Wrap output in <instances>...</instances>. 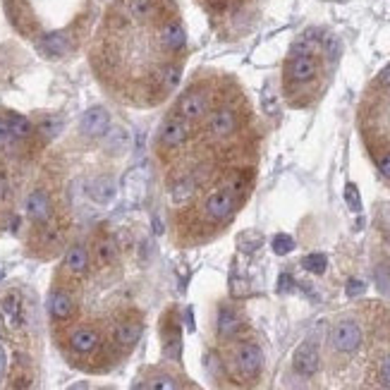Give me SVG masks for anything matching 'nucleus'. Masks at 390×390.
<instances>
[{"instance_id":"nucleus-3","label":"nucleus","mask_w":390,"mask_h":390,"mask_svg":"<svg viewBox=\"0 0 390 390\" xmlns=\"http://www.w3.org/2000/svg\"><path fill=\"white\" fill-rule=\"evenodd\" d=\"M237 206V197L230 192L228 187H221L216 192H211L204 202V208H206V216L211 221H228L232 216Z\"/></svg>"},{"instance_id":"nucleus-31","label":"nucleus","mask_w":390,"mask_h":390,"mask_svg":"<svg viewBox=\"0 0 390 390\" xmlns=\"http://www.w3.org/2000/svg\"><path fill=\"white\" fill-rule=\"evenodd\" d=\"M149 390H178V383H175V378L168 376V374H158V376L151 378Z\"/></svg>"},{"instance_id":"nucleus-45","label":"nucleus","mask_w":390,"mask_h":390,"mask_svg":"<svg viewBox=\"0 0 390 390\" xmlns=\"http://www.w3.org/2000/svg\"><path fill=\"white\" fill-rule=\"evenodd\" d=\"M154 230L158 232V235H160V232H163V226H160V221H158V218H156V216H154Z\"/></svg>"},{"instance_id":"nucleus-46","label":"nucleus","mask_w":390,"mask_h":390,"mask_svg":"<svg viewBox=\"0 0 390 390\" xmlns=\"http://www.w3.org/2000/svg\"><path fill=\"white\" fill-rule=\"evenodd\" d=\"M132 390H146V386H144V383H139V381H136L134 386H132Z\"/></svg>"},{"instance_id":"nucleus-38","label":"nucleus","mask_w":390,"mask_h":390,"mask_svg":"<svg viewBox=\"0 0 390 390\" xmlns=\"http://www.w3.org/2000/svg\"><path fill=\"white\" fill-rule=\"evenodd\" d=\"M378 374H381V383H383V386L390 388V354L381 362V371H378Z\"/></svg>"},{"instance_id":"nucleus-1","label":"nucleus","mask_w":390,"mask_h":390,"mask_svg":"<svg viewBox=\"0 0 390 390\" xmlns=\"http://www.w3.org/2000/svg\"><path fill=\"white\" fill-rule=\"evenodd\" d=\"M330 343L343 354L357 352L359 345H362V328H359L357 321H350V319L338 321V324L333 326V333H330Z\"/></svg>"},{"instance_id":"nucleus-33","label":"nucleus","mask_w":390,"mask_h":390,"mask_svg":"<svg viewBox=\"0 0 390 390\" xmlns=\"http://www.w3.org/2000/svg\"><path fill=\"white\" fill-rule=\"evenodd\" d=\"M364 292H367V282L359 280V278H350L348 285H345V295H348L350 300H354V297H362Z\"/></svg>"},{"instance_id":"nucleus-30","label":"nucleus","mask_w":390,"mask_h":390,"mask_svg":"<svg viewBox=\"0 0 390 390\" xmlns=\"http://www.w3.org/2000/svg\"><path fill=\"white\" fill-rule=\"evenodd\" d=\"M261 242H263V237L259 235V232H254V230L242 232L240 235V249L242 252H254L261 247Z\"/></svg>"},{"instance_id":"nucleus-19","label":"nucleus","mask_w":390,"mask_h":390,"mask_svg":"<svg viewBox=\"0 0 390 390\" xmlns=\"http://www.w3.org/2000/svg\"><path fill=\"white\" fill-rule=\"evenodd\" d=\"M65 268L70 273H75V276L86 273V268H89V252H86V247L82 245L70 247L65 254Z\"/></svg>"},{"instance_id":"nucleus-9","label":"nucleus","mask_w":390,"mask_h":390,"mask_svg":"<svg viewBox=\"0 0 390 390\" xmlns=\"http://www.w3.org/2000/svg\"><path fill=\"white\" fill-rule=\"evenodd\" d=\"M187 139H189V127L180 118L165 120L163 127L158 132V141L163 149H180V146L187 144Z\"/></svg>"},{"instance_id":"nucleus-43","label":"nucleus","mask_w":390,"mask_h":390,"mask_svg":"<svg viewBox=\"0 0 390 390\" xmlns=\"http://www.w3.org/2000/svg\"><path fill=\"white\" fill-rule=\"evenodd\" d=\"M67 390H89V383H84V381H80V383H75V386H70Z\"/></svg>"},{"instance_id":"nucleus-27","label":"nucleus","mask_w":390,"mask_h":390,"mask_svg":"<svg viewBox=\"0 0 390 390\" xmlns=\"http://www.w3.org/2000/svg\"><path fill=\"white\" fill-rule=\"evenodd\" d=\"M180 77H182V70H180V65H165L163 70H160V84H163L165 91L175 89V86L180 84Z\"/></svg>"},{"instance_id":"nucleus-34","label":"nucleus","mask_w":390,"mask_h":390,"mask_svg":"<svg viewBox=\"0 0 390 390\" xmlns=\"http://www.w3.org/2000/svg\"><path fill=\"white\" fill-rule=\"evenodd\" d=\"M8 390H32V376L29 374L17 371L8 383Z\"/></svg>"},{"instance_id":"nucleus-24","label":"nucleus","mask_w":390,"mask_h":390,"mask_svg":"<svg viewBox=\"0 0 390 390\" xmlns=\"http://www.w3.org/2000/svg\"><path fill=\"white\" fill-rule=\"evenodd\" d=\"M5 120H8L14 139H27V136L34 132L32 123H29V120L24 118V115H19V113H8V115H5Z\"/></svg>"},{"instance_id":"nucleus-36","label":"nucleus","mask_w":390,"mask_h":390,"mask_svg":"<svg viewBox=\"0 0 390 390\" xmlns=\"http://www.w3.org/2000/svg\"><path fill=\"white\" fill-rule=\"evenodd\" d=\"M12 144H14V134H12V130H10L8 120L0 118V149H8V146H12Z\"/></svg>"},{"instance_id":"nucleus-11","label":"nucleus","mask_w":390,"mask_h":390,"mask_svg":"<svg viewBox=\"0 0 390 390\" xmlns=\"http://www.w3.org/2000/svg\"><path fill=\"white\" fill-rule=\"evenodd\" d=\"M208 132L218 139H228L237 132V115L230 108H218L208 115Z\"/></svg>"},{"instance_id":"nucleus-15","label":"nucleus","mask_w":390,"mask_h":390,"mask_svg":"<svg viewBox=\"0 0 390 390\" xmlns=\"http://www.w3.org/2000/svg\"><path fill=\"white\" fill-rule=\"evenodd\" d=\"M48 314L56 321H67L75 314V302H72V297L62 290L51 292V297H48Z\"/></svg>"},{"instance_id":"nucleus-22","label":"nucleus","mask_w":390,"mask_h":390,"mask_svg":"<svg viewBox=\"0 0 390 390\" xmlns=\"http://www.w3.org/2000/svg\"><path fill=\"white\" fill-rule=\"evenodd\" d=\"M194 189H197V184H194L192 178H180L170 187V199H173V204L182 206V204H187L194 197Z\"/></svg>"},{"instance_id":"nucleus-8","label":"nucleus","mask_w":390,"mask_h":390,"mask_svg":"<svg viewBox=\"0 0 390 390\" xmlns=\"http://www.w3.org/2000/svg\"><path fill=\"white\" fill-rule=\"evenodd\" d=\"M235 364H237V369H240L242 376L254 378L256 374L261 371V367H263L261 348H259V345H254V343L240 345V350H237V354H235Z\"/></svg>"},{"instance_id":"nucleus-25","label":"nucleus","mask_w":390,"mask_h":390,"mask_svg":"<svg viewBox=\"0 0 390 390\" xmlns=\"http://www.w3.org/2000/svg\"><path fill=\"white\" fill-rule=\"evenodd\" d=\"M115 256H118V247L110 237L96 242V259H99V263H110L115 261Z\"/></svg>"},{"instance_id":"nucleus-23","label":"nucleus","mask_w":390,"mask_h":390,"mask_svg":"<svg viewBox=\"0 0 390 390\" xmlns=\"http://www.w3.org/2000/svg\"><path fill=\"white\" fill-rule=\"evenodd\" d=\"M130 12L136 22H149L158 12V5L156 0H130Z\"/></svg>"},{"instance_id":"nucleus-21","label":"nucleus","mask_w":390,"mask_h":390,"mask_svg":"<svg viewBox=\"0 0 390 390\" xmlns=\"http://www.w3.org/2000/svg\"><path fill=\"white\" fill-rule=\"evenodd\" d=\"M106 149L110 151V154H125V151L130 149L132 139H130V132L125 127H110L106 132Z\"/></svg>"},{"instance_id":"nucleus-39","label":"nucleus","mask_w":390,"mask_h":390,"mask_svg":"<svg viewBox=\"0 0 390 390\" xmlns=\"http://www.w3.org/2000/svg\"><path fill=\"white\" fill-rule=\"evenodd\" d=\"M378 170H381L383 178H388V180H390V154H386L381 160H378Z\"/></svg>"},{"instance_id":"nucleus-26","label":"nucleus","mask_w":390,"mask_h":390,"mask_svg":"<svg viewBox=\"0 0 390 390\" xmlns=\"http://www.w3.org/2000/svg\"><path fill=\"white\" fill-rule=\"evenodd\" d=\"M302 266H304V271L314 273V276H321V273H326V268H328V259H326V254L314 252V254H306L304 259H302Z\"/></svg>"},{"instance_id":"nucleus-14","label":"nucleus","mask_w":390,"mask_h":390,"mask_svg":"<svg viewBox=\"0 0 390 390\" xmlns=\"http://www.w3.org/2000/svg\"><path fill=\"white\" fill-rule=\"evenodd\" d=\"M38 51L48 58H60L70 51V38L62 32H48L43 34L41 41H38Z\"/></svg>"},{"instance_id":"nucleus-48","label":"nucleus","mask_w":390,"mask_h":390,"mask_svg":"<svg viewBox=\"0 0 390 390\" xmlns=\"http://www.w3.org/2000/svg\"><path fill=\"white\" fill-rule=\"evenodd\" d=\"M3 189H5V178L0 175V194H3Z\"/></svg>"},{"instance_id":"nucleus-5","label":"nucleus","mask_w":390,"mask_h":390,"mask_svg":"<svg viewBox=\"0 0 390 390\" xmlns=\"http://www.w3.org/2000/svg\"><path fill=\"white\" fill-rule=\"evenodd\" d=\"M292 364H295V371L300 374V376H314V374L319 371L321 354H319V348H316L314 340H304V343L295 350Z\"/></svg>"},{"instance_id":"nucleus-7","label":"nucleus","mask_w":390,"mask_h":390,"mask_svg":"<svg viewBox=\"0 0 390 390\" xmlns=\"http://www.w3.org/2000/svg\"><path fill=\"white\" fill-rule=\"evenodd\" d=\"M0 316H3L5 326L12 330L22 328L24 326V300L17 290H10L8 295L0 300Z\"/></svg>"},{"instance_id":"nucleus-18","label":"nucleus","mask_w":390,"mask_h":390,"mask_svg":"<svg viewBox=\"0 0 390 390\" xmlns=\"http://www.w3.org/2000/svg\"><path fill=\"white\" fill-rule=\"evenodd\" d=\"M240 330L242 319L237 316V311L230 309V306H221L218 309V333H221V338H235Z\"/></svg>"},{"instance_id":"nucleus-12","label":"nucleus","mask_w":390,"mask_h":390,"mask_svg":"<svg viewBox=\"0 0 390 390\" xmlns=\"http://www.w3.org/2000/svg\"><path fill=\"white\" fill-rule=\"evenodd\" d=\"M27 216L38 226H46L51 221V197L46 189H34L27 197Z\"/></svg>"},{"instance_id":"nucleus-42","label":"nucleus","mask_w":390,"mask_h":390,"mask_svg":"<svg viewBox=\"0 0 390 390\" xmlns=\"http://www.w3.org/2000/svg\"><path fill=\"white\" fill-rule=\"evenodd\" d=\"M41 130L46 132V134H56V132H58V123H48V120H46V123L41 125Z\"/></svg>"},{"instance_id":"nucleus-10","label":"nucleus","mask_w":390,"mask_h":390,"mask_svg":"<svg viewBox=\"0 0 390 390\" xmlns=\"http://www.w3.org/2000/svg\"><path fill=\"white\" fill-rule=\"evenodd\" d=\"M158 38H160V46H163L165 51H170V53L182 51L184 43H187V32H184V24L180 22V19H170V22H165L163 27H160Z\"/></svg>"},{"instance_id":"nucleus-44","label":"nucleus","mask_w":390,"mask_h":390,"mask_svg":"<svg viewBox=\"0 0 390 390\" xmlns=\"http://www.w3.org/2000/svg\"><path fill=\"white\" fill-rule=\"evenodd\" d=\"M187 330L192 333L194 330V319H192V309H187Z\"/></svg>"},{"instance_id":"nucleus-35","label":"nucleus","mask_w":390,"mask_h":390,"mask_svg":"<svg viewBox=\"0 0 390 390\" xmlns=\"http://www.w3.org/2000/svg\"><path fill=\"white\" fill-rule=\"evenodd\" d=\"M261 106H263V110H266L268 115H273V113L278 110V99H276V94H273L271 86H266V89H263V94H261Z\"/></svg>"},{"instance_id":"nucleus-49","label":"nucleus","mask_w":390,"mask_h":390,"mask_svg":"<svg viewBox=\"0 0 390 390\" xmlns=\"http://www.w3.org/2000/svg\"><path fill=\"white\" fill-rule=\"evenodd\" d=\"M3 278H5V271H3V268H0V280H3Z\"/></svg>"},{"instance_id":"nucleus-17","label":"nucleus","mask_w":390,"mask_h":390,"mask_svg":"<svg viewBox=\"0 0 390 390\" xmlns=\"http://www.w3.org/2000/svg\"><path fill=\"white\" fill-rule=\"evenodd\" d=\"M123 189H125V197L130 202H139L146 192V178H144V170L141 168H132L127 170V175L123 178Z\"/></svg>"},{"instance_id":"nucleus-2","label":"nucleus","mask_w":390,"mask_h":390,"mask_svg":"<svg viewBox=\"0 0 390 390\" xmlns=\"http://www.w3.org/2000/svg\"><path fill=\"white\" fill-rule=\"evenodd\" d=\"M208 110V99L204 91H187V94L180 96L178 106H175V118L184 120V123H197L206 115Z\"/></svg>"},{"instance_id":"nucleus-41","label":"nucleus","mask_w":390,"mask_h":390,"mask_svg":"<svg viewBox=\"0 0 390 390\" xmlns=\"http://www.w3.org/2000/svg\"><path fill=\"white\" fill-rule=\"evenodd\" d=\"M5 369H8V352H5L3 343H0V378L5 376Z\"/></svg>"},{"instance_id":"nucleus-29","label":"nucleus","mask_w":390,"mask_h":390,"mask_svg":"<svg viewBox=\"0 0 390 390\" xmlns=\"http://www.w3.org/2000/svg\"><path fill=\"white\" fill-rule=\"evenodd\" d=\"M345 204L350 206V211H354V213L362 211V197H359V189L354 182L345 184Z\"/></svg>"},{"instance_id":"nucleus-47","label":"nucleus","mask_w":390,"mask_h":390,"mask_svg":"<svg viewBox=\"0 0 390 390\" xmlns=\"http://www.w3.org/2000/svg\"><path fill=\"white\" fill-rule=\"evenodd\" d=\"M211 3H213V5H216V8H223V5H226V3H228V0H211Z\"/></svg>"},{"instance_id":"nucleus-37","label":"nucleus","mask_w":390,"mask_h":390,"mask_svg":"<svg viewBox=\"0 0 390 390\" xmlns=\"http://www.w3.org/2000/svg\"><path fill=\"white\" fill-rule=\"evenodd\" d=\"M292 290H295V278H292L290 273H282V276L278 278V292L285 295V292H292Z\"/></svg>"},{"instance_id":"nucleus-32","label":"nucleus","mask_w":390,"mask_h":390,"mask_svg":"<svg viewBox=\"0 0 390 390\" xmlns=\"http://www.w3.org/2000/svg\"><path fill=\"white\" fill-rule=\"evenodd\" d=\"M376 285L383 295L390 297V266L388 263H381V266L376 268Z\"/></svg>"},{"instance_id":"nucleus-28","label":"nucleus","mask_w":390,"mask_h":390,"mask_svg":"<svg viewBox=\"0 0 390 390\" xmlns=\"http://www.w3.org/2000/svg\"><path fill=\"white\" fill-rule=\"evenodd\" d=\"M271 247H273V252H276L278 256H287L292 249H295V240H292L290 235H285V232H280V235L273 237Z\"/></svg>"},{"instance_id":"nucleus-16","label":"nucleus","mask_w":390,"mask_h":390,"mask_svg":"<svg viewBox=\"0 0 390 390\" xmlns=\"http://www.w3.org/2000/svg\"><path fill=\"white\" fill-rule=\"evenodd\" d=\"M101 338L94 328H77L75 333L70 335V348L80 354H89L99 348Z\"/></svg>"},{"instance_id":"nucleus-20","label":"nucleus","mask_w":390,"mask_h":390,"mask_svg":"<svg viewBox=\"0 0 390 390\" xmlns=\"http://www.w3.org/2000/svg\"><path fill=\"white\" fill-rule=\"evenodd\" d=\"M139 338H141L139 321H123V324H118V328H115V340H118V345H123V348L136 345Z\"/></svg>"},{"instance_id":"nucleus-4","label":"nucleus","mask_w":390,"mask_h":390,"mask_svg":"<svg viewBox=\"0 0 390 390\" xmlns=\"http://www.w3.org/2000/svg\"><path fill=\"white\" fill-rule=\"evenodd\" d=\"M110 130V113L101 106H94V108L84 110L80 118V132L89 139H96V136H106V132Z\"/></svg>"},{"instance_id":"nucleus-40","label":"nucleus","mask_w":390,"mask_h":390,"mask_svg":"<svg viewBox=\"0 0 390 390\" xmlns=\"http://www.w3.org/2000/svg\"><path fill=\"white\" fill-rule=\"evenodd\" d=\"M378 84L386 86V89H390V65H386L381 70V75H378Z\"/></svg>"},{"instance_id":"nucleus-13","label":"nucleus","mask_w":390,"mask_h":390,"mask_svg":"<svg viewBox=\"0 0 390 390\" xmlns=\"http://www.w3.org/2000/svg\"><path fill=\"white\" fill-rule=\"evenodd\" d=\"M89 197L94 199L96 204H101V206H108V204H113L115 197H118V184H115V180L108 178V175H101V178H96L94 182L89 184Z\"/></svg>"},{"instance_id":"nucleus-6","label":"nucleus","mask_w":390,"mask_h":390,"mask_svg":"<svg viewBox=\"0 0 390 390\" xmlns=\"http://www.w3.org/2000/svg\"><path fill=\"white\" fill-rule=\"evenodd\" d=\"M316 72H319V62H316L314 56H292L285 67L287 80L295 82V84L311 82L316 77Z\"/></svg>"}]
</instances>
